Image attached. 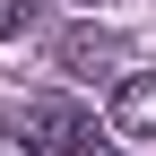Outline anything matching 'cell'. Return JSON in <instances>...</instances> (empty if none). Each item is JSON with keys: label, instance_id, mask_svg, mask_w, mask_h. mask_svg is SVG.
<instances>
[{"label": "cell", "instance_id": "1", "mask_svg": "<svg viewBox=\"0 0 156 156\" xmlns=\"http://www.w3.org/2000/svg\"><path fill=\"white\" fill-rule=\"evenodd\" d=\"M17 130H26L44 156H95V147H104L95 113H87V104H69V95H35V104L17 113Z\"/></svg>", "mask_w": 156, "mask_h": 156}, {"label": "cell", "instance_id": "2", "mask_svg": "<svg viewBox=\"0 0 156 156\" xmlns=\"http://www.w3.org/2000/svg\"><path fill=\"white\" fill-rule=\"evenodd\" d=\"M52 61H61L69 78H104V69L130 61V44H122V35H104V26H69L61 44H52Z\"/></svg>", "mask_w": 156, "mask_h": 156}, {"label": "cell", "instance_id": "3", "mask_svg": "<svg viewBox=\"0 0 156 156\" xmlns=\"http://www.w3.org/2000/svg\"><path fill=\"white\" fill-rule=\"evenodd\" d=\"M113 130L122 139H156V69H139V78L113 87Z\"/></svg>", "mask_w": 156, "mask_h": 156}, {"label": "cell", "instance_id": "4", "mask_svg": "<svg viewBox=\"0 0 156 156\" xmlns=\"http://www.w3.org/2000/svg\"><path fill=\"white\" fill-rule=\"evenodd\" d=\"M26 17H35V0H0V44H9V35H26Z\"/></svg>", "mask_w": 156, "mask_h": 156}, {"label": "cell", "instance_id": "5", "mask_svg": "<svg viewBox=\"0 0 156 156\" xmlns=\"http://www.w3.org/2000/svg\"><path fill=\"white\" fill-rule=\"evenodd\" d=\"M0 156H44V147H35V139H26V130H17V122H9V130H0Z\"/></svg>", "mask_w": 156, "mask_h": 156}, {"label": "cell", "instance_id": "6", "mask_svg": "<svg viewBox=\"0 0 156 156\" xmlns=\"http://www.w3.org/2000/svg\"><path fill=\"white\" fill-rule=\"evenodd\" d=\"M78 9H104V0H78Z\"/></svg>", "mask_w": 156, "mask_h": 156}, {"label": "cell", "instance_id": "7", "mask_svg": "<svg viewBox=\"0 0 156 156\" xmlns=\"http://www.w3.org/2000/svg\"><path fill=\"white\" fill-rule=\"evenodd\" d=\"M95 156H122V147H95Z\"/></svg>", "mask_w": 156, "mask_h": 156}]
</instances>
